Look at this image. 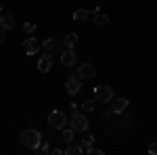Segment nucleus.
I'll list each match as a JSON object with an SVG mask.
<instances>
[{
    "label": "nucleus",
    "instance_id": "6e6552de",
    "mask_svg": "<svg viewBox=\"0 0 157 155\" xmlns=\"http://www.w3.org/2000/svg\"><path fill=\"white\" fill-rule=\"evenodd\" d=\"M50 67H52V55H50V52H44V55L38 59V72L46 73V72H50Z\"/></svg>",
    "mask_w": 157,
    "mask_h": 155
},
{
    "label": "nucleus",
    "instance_id": "1a4fd4ad",
    "mask_svg": "<svg viewBox=\"0 0 157 155\" xmlns=\"http://www.w3.org/2000/svg\"><path fill=\"white\" fill-rule=\"evenodd\" d=\"M61 63H63L65 67L75 65V63H78V55H75V50H73V48H67V50L61 55Z\"/></svg>",
    "mask_w": 157,
    "mask_h": 155
},
{
    "label": "nucleus",
    "instance_id": "f3484780",
    "mask_svg": "<svg viewBox=\"0 0 157 155\" xmlns=\"http://www.w3.org/2000/svg\"><path fill=\"white\" fill-rule=\"evenodd\" d=\"M82 151H88V149H90V147H92V145H94V136H92V134H88V136H84V138H82Z\"/></svg>",
    "mask_w": 157,
    "mask_h": 155
},
{
    "label": "nucleus",
    "instance_id": "f8f14e48",
    "mask_svg": "<svg viewBox=\"0 0 157 155\" xmlns=\"http://www.w3.org/2000/svg\"><path fill=\"white\" fill-rule=\"evenodd\" d=\"M78 40H80V36H78L75 32H71V34H67V36H65V40H63V44H65V48H75V44H78Z\"/></svg>",
    "mask_w": 157,
    "mask_h": 155
},
{
    "label": "nucleus",
    "instance_id": "f03ea898",
    "mask_svg": "<svg viewBox=\"0 0 157 155\" xmlns=\"http://www.w3.org/2000/svg\"><path fill=\"white\" fill-rule=\"evenodd\" d=\"M94 99H97L98 103H111L113 99H115V95H113V88L111 86H97L94 88Z\"/></svg>",
    "mask_w": 157,
    "mask_h": 155
},
{
    "label": "nucleus",
    "instance_id": "5701e85b",
    "mask_svg": "<svg viewBox=\"0 0 157 155\" xmlns=\"http://www.w3.org/2000/svg\"><path fill=\"white\" fill-rule=\"evenodd\" d=\"M149 153H151V155H157V143H151V145H149Z\"/></svg>",
    "mask_w": 157,
    "mask_h": 155
},
{
    "label": "nucleus",
    "instance_id": "aec40b11",
    "mask_svg": "<svg viewBox=\"0 0 157 155\" xmlns=\"http://www.w3.org/2000/svg\"><path fill=\"white\" fill-rule=\"evenodd\" d=\"M23 32L27 34V36H32V34L36 32V23H32V21H27V23H23Z\"/></svg>",
    "mask_w": 157,
    "mask_h": 155
},
{
    "label": "nucleus",
    "instance_id": "393cba45",
    "mask_svg": "<svg viewBox=\"0 0 157 155\" xmlns=\"http://www.w3.org/2000/svg\"><path fill=\"white\" fill-rule=\"evenodd\" d=\"M4 32H6V29H2V27H0V42L4 40Z\"/></svg>",
    "mask_w": 157,
    "mask_h": 155
},
{
    "label": "nucleus",
    "instance_id": "a211bd4d",
    "mask_svg": "<svg viewBox=\"0 0 157 155\" xmlns=\"http://www.w3.org/2000/svg\"><path fill=\"white\" fill-rule=\"evenodd\" d=\"M82 109H84L86 113H92V111L97 109V99H94V101H90V99L84 101V103H82Z\"/></svg>",
    "mask_w": 157,
    "mask_h": 155
},
{
    "label": "nucleus",
    "instance_id": "6ab92c4d",
    "mask_svg": "<svg viewBox=\"0 0 157 155\" xmlns=\"http://www.w3.org/2000/svg\"><path fill=\"white\" fill-rule=\"evenodd\" d=\"M42 48H44L46 52H50V50L55 48V40H52V38H46V40H42Z\"/></svg>",
    "mask_w": 157,
    "mask_h": 155
},
{
    "label": "nucleus",
    "instance_id": "4be33fe9",
    "mask_svg": "<svg viewBox=\"0 0 157 155\" xmlns=\"http://www.w3.org/2000/svg\"><path fill=\"white\" fill-rule=\"evenodd\" d=\"M86 153H88V155H103V151H101V149H94V147H90Z\"/></svg>",
    "mask_w": 157,
    "mask_h": 155
},
{
    "label": "nucleus",
    "instance_id": "20e7f679",
    "mask_svg": "<svg viewBox=\"0 0 157 155\" xmlns=\"http://www.w3.org/2000/svg\"><path fill=\"white\" fill-rule=\"evenodd\" d=\"M48 124H50V128H57V130H63L65 128V124H67V115L63 113V111H50V115H48Z\"/></svg>",
    "mask_w": 157,
    "mask_h": 155
},
{
    "label": "nucleus",
    "instance_id": "4468645a",
    "mask_svg": "<svg viewBox=\"0 0 157 155\" xmlns=\"http://www.w3.org/2000/svg\"><path fill=\"white\" fill-rule=\"evenodd\" d=\"M84 151H82V145H73L69 143L67 145V149H65V155H82Z\"/></svg>",
    "mask_w": 157,
    "mask_h": 155
},
{
    "label": "nucleus",
    "instance_id": "f257e3e1",
    "mask_svg": "<svg viewBox=\"0 0 157 155\" xmlns=\"http://www.w3.org/2000/svg\"><path fill=\"white\" fill-rule=\"evenodd\" d=\"M21 143L27 147V149H40V145H42V134H40V130H36V128H25L23 134H21Z\"/></svg>",
    "mask_w": 157,
    "mask_h": 155
},
{
    "label": "nucleus",
    "instance_id": "39448f33",
    "mask_svg": "<svg viewBox=\"0 0 157 155\" xmlns=\"http://www.w3.org/2000/svg\"><path fill=\"white\" fill-rule=\"evenodd\" d=\"M65 88H67V92L69 95H78L80 90H82V78L80 76H71V78H67L65 80Z\"/></svg>",
    "mask_w": 157,
    "mask_h": 155
},
{
    "label": "nucleus",
    "instance_id": "ddd939ff",
    "mask_svg": "<svg viewBox=\"0 0 157 155\" xmlns=\"http://www.w3.org/2000/svg\"><path fill=\"white\" fill-rule=\"evenodd\" d=\"M92 23L94 25H98V27H103V25H107L109 23V17L105 15V13H94V17H92Z\"/></svg>",
    "mask_w": 157,
    "mask_h": 155
},
{
    "label": "nucleus",
    "instance_id": "a878e982",
    "mask_svg": "<svg viewBox=\"0 0 157 155\" xmlns=\"http://www.w3.org/2000/svg\"><path fill=\"white\" fill-rule=\"evenodd\" d=\"M0 13H2V6H0Z\"/></svg>",
    "mask_w": 157,
    "mask_h": 155
},
{
    "label": "nucleus",
    "instance_id": "412c9836",
    "mask_svg": "<svg viewBox=\"0 0 157 155\" xmlns=\"http://www.w3.org/2000/svg\"><path fill=\"white\" fill-rule=\"evenodd\" d=\"M113 115H115V113H113V107H107V109H105V111H103V118H105V119L113 118Z\"/></svg>",
    "mask_w": 157,
    "mask_h": 155
},
{
    "label": "nucleus",
    "instance_id": "9b49d317",
    "mask_svg": "<svg viewBox=\"0 0 157 155\" xmlns=\"http://www.w3.org/2000/svg\"><path fill=\"white\" fill-rule=\"evenodd\" d=\"M73 21H78V23H88V21H90V11H86V9L73 11Z\"/></svg>",
    "mask_w": 157,
    "mask_h": 155
},
{
    "label": "nucleus",
    "instance_id": "423d86ee",
    "mask_svg": "<svg viewBox=\"0 0 157 155\" xmlns=\"http://www.w3.org/2000/svg\"><path fill=\"white\" fill-rule=\"evenodd\" d=\"M78 76H80L82 80H92V78L97 76V67H94L92 63H82V65L78 67Z\"/></svg>",
    "mask_w": 157,
    "mask_h": 155
},
{
    "label": "nucleus",
    "instance_id": "0eeeda50",
    "mask_svg": "<svg viewBox=\"0 0 157 155\" xmlns=\"http://www.w3.org/2000/svg\"><path fill=\"white\" fill-rule=\"evenodd\" d=\"M40 50V40L34 36H29L27 40H23V52L25 55H36Z\"/></svg>",
    "mask_w": 157,
    "mask_h": 155
},
{
    "label": "nucleus",
    "instance_id": "7ed1b4c3",
    "mask_svg": "<svg viewBox=\"0 0 157 155\" xmlns=\"http://www.w3.org/2000/svg\"><path fill=\"white\" fill-rule=\"evenodd\" d=\"M69 128H73L75 132H86L88 130V118L78 113V111H73L71 119H69Z\"/></svg>",
    "mask_w": 157,
    "mask_h": 155
},
{
    "label": "nucleus",
    "instance_id": "9d476101",
    "mask_svg": "<svg viewBox=\"0 0 157 155\" xmlns=\"http://www.w3.org/2000/svg\"><path fill=\"white\" fill-rule=\"evenodd\" d=\"M128 105H130V101H128L126 96H120V99H113V105H111V107H113V113H115V115H120V113L126 111Z\"/></svg>",
    "mask_w": 157,
    "mask_h": 155
},
{
    "label": "nucleus",
    "instance_id": "b1692460",
    "mask_svg": "<svg viewBox=\"0 0 157 155\" xmlns=\"http://www.w3.org/2000/svg\"><path fill=\"white\" fill-rule=\"evenodd\" d=\"M40 151H42V153H50L52 149H50V145H48V143H44L42 147H40Z\"/></svg>",
    "mask_w": 157,
    "mask_h": 155
},
{
    "label": "nucleus",
    "instance_id": "2eb2a0df",
    "mask_svg": "<svg viewBox=\"0 0 157 155\" xmlns=\"http://www.w3.org/2000/svg\"><path fill=\"white\" fill-rule=\"evenodd\" d=\"M0 27H2V29H13V27H15V17H13V15H4Z\"/></svg>",
    "mask_w": 157,
    "mask_h": 155
},
{
    "label": "nucleus",
    "instance_id": "dca6fc26",
    "mask_svg": "<svg viewBox=\"0 0 157 155\" xmlns=\"http://www.w3.org/2000/svg\"><path fill=\"white\" fill-rule=\"evenodd\" d=\"M73 134H75L73 128H63V130H61V138H63L65 143H73Z\"/></svg>",
    "mask_w": 157,
    "mask_h": 155
}]
</instances>
